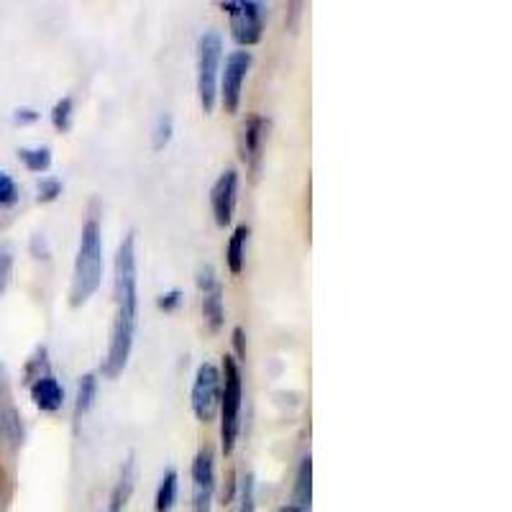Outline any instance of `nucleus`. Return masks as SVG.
I'll list each match as a JSON object with an SVG mask.
<instances>
[{"instance_id": "obj_29", "label": "nucleus", "mask_w": 512, "mask_h": 512, "mask_svg": "<svg viewBox=\"0 0 512 512\" xmlns=\"http://www.w3.org/2000/svg\"><path fill=\"white\" fill-rule=\"evenodd\" d=\"M233 351H236V356H233L236 361L246 359V333L241 326L233 328Z\"/></svg>"}, {"instance_id": "obj_27", "label": "nucleus", "mask_w": 512, "mask_h": 512, "mask_svg": "<svg viewBox=\"0 0 512 512\" xmlns=\"http://www.w3.org/2000/svg\"><path fill=\"white\" fill-rule=\"evenodd\" d=\"M13 274V254L11 251H0V295L6 292L8 282Z\"/></svg>"}, {"instance_id": "obj_13", "label": "nucleus", "mask_w": 512, "mask_h": 512, "mask_svg": "<svg viewBox=\"0 0 512 512\" xmlns=\"http://www.w3.org/2000/svg\"><path fill=\"white\" fill-rule=\"evenodd\" d=\"M203 318L213 333H218L226 323V305H223V287L218 282L213 290L203 292Z\"/></svg>"}, {"instance_id": "obj_19", "label": "nucleus", "mask_w": 512, "mask_h": 512, "mask_svg": "<svg viewBox=\"0 0 512 512\" xmlns=\"http://www.w3.org/2000/svg\"><path fill=\"white\" fill-rule=\"evenodd\" d=\"M131 489H134V456L126 459L121 469V479H118L116 489H113V512H118L126 505L128 497H131Z\"/></svg>"}, {"instance_id": "obj_9", "label": "nucleus", "mask_w": 512, "mask_h": 512, "mask_svg": "<svg viewBox=\"0 0 512 512\" xmlns=\"http://www.w3.org/2000/svg\"><path fill=\"white\" fill-rule=\"evenodd\" d=\"M236 200H239V172L226 169L216 180L213 190H210V208H213V218H216L218 228L231 226L233 213H236Z\"/></svg>"}, {"instance_id": "obj_15", "label": "nucleus", "mask_w": 512, "mask_h": 512, "mask_svg": "<svg viewBox=\"0 0 512 512\" xmlns=\"http://www.w3.org/2000/svg\"><path fill=\"white\" fill-rule=\"evenodd\" d=\"M0 441L8 443L11 448H18L24 443V425H21L16 408L0 410Z\"/></svg>"}, {"instance_id": "obj_7", "label": "nucleus", "mask_w": 512, "mask_h": 512, "mask_svg": "<svg viewBox=\"0 0 512 512\" xmlns=\"http://www.w3.org/2000/svg\"><path fill=\"white\" fill-rule=\"evenodd\" d=\"M216 497V459L213 448L203 446L192 461V512L213 510Z\"/></svg>"}, {"instance_id": "obj_22", "label": "nucleus", "mask_w": 512, "mask_h": 512, "mask_svg": "<svg viewBox=\"0 0 512 512\" xmlns=\"http://www.w3.org/2000/svg\"><path fill=\"white\" fill-rule=\"evenodd\" d=\"M47 374H49L47 349H44V346H39V349H36V354L29 359V364H26V369H24V382H26V384H34L36 379L47 377Z\"/></svg>"}, {"instance_id": "obj_5", "label": "nucleus", "mask_w": 512, "mask_h": 512, "mask_svg": "<svg viewBox=\"0 0 512 512\" xmlns=\"http://www.w3.org/2000/svg\"><path fill=\"white\" fill-rule=\"evenodd\" d=\"M221 390H223V379L221 372H218L216 364H200L198 374H195V384H192V413L195 418L203 420V423H210V420L218 415V408H221Z\"/></svg>"}, {"instance_id": "obj_8", "label": "nucleus", "mask_w": 512, "mask_h": 512, "mask_svg": "<svg viewBox=\"0 0 512 512\" xmlns=\"http://www.w3.org/2000/svg\"><path fill=\"white\" fill-rule=\"evenodd\" d=\"M251 70V54L249 52H233L226 57V67L221 75V103L226 113H239L241 90H244L246 75Z\"/></svg>"}, {"instance_id": "obj_2", "label": "nucleus", "mask_w": 512, "mask_h": 512, "mask_svg": "<svg viewBox=\"0 0 512 512\" xmlns=\"http://www.w3.org/2000/svg\"><path fill=\"white\" fill-rule=\"evenodd\" d=\"M103 282V231L98 218H88L80 233V249H77L75 272L70 285V305L80 308L100 290Z\"/></svg>"}, {"instance_id": "obj_30", "label": "nucleus", "mask_w": 512, "mask_h": 512, "mask_svg": "<svg viewBox=\"0 0 512 512\" xmlns=\"http://www.w3.org/2000/svg\"><path fill=\"white\" fill-rule=\"evenodd\" d=\"M13 121L18 123V126H29V123H36L39 121V113L34 111V108H16V111H13Z\"/></svg>"}, {"instance_id": "obj_11", "label": "nucleus", "mask_w": 512, "mask_h": 512, "mask_svg": "<svg viewBox=\"0 0 512 512\" xmlns=\"http://www.w3.org/2000/svg\"><path fill=\"white\" fill-rule=\"evenodd\" d=\"M29 390H31V400H34V405L41 410V413H57V410L62 408L64 390H62V384H59L52 374L36 379L34 384H29Z\"/></svg>"}, {"instance_id": "obj_24", "label": "nucleus", "mask_w": 512, "mask_h": 512, "mask_svg": "<svg viewBox=\"0 0 512 512\" xmlns=\"http://www.w3.org/2000/svg\"><path fill=\"white\" fill-rule=\"evenodd\" d=\"M18 198H21V192H18L16 180L0 169V208H13L18 203Z\"/></svg>"}, {"instance_id": "obj_31", "label": "nucleus", "mask_w": 512, "mask_h": 512, "mask_svg": "<svg viewBox=\"0 0 512 512\" xmlns=\"http://www.w3.org/2000/svg\"><path fill=\"white\" fill-rule=\"evenodd\" d=\"M6 510V477L0 472V512Z\"/></svg>"}, {"instance_id": "obj_17", "label": "nucleus", "mask_w": 512, "mask_h": 512, "mask_svg": "<svg viewBox=\"0 0 512 512\" xmlns=\"http://www.w3.org/2000/svg\"><path fill=\"white\" fill-rule=\"evenodd\" d=\"M177 492H180V477H177L175 469L164 472L162 482L157 489V512H172V507L177 505Z\"/></svg>"}, {"instance_id": "obj_16", "label": "nucleus", "mask_w": 512, "mask_h": 512, "mask_svg": "<svg viewBox=\"0 0 512 512\" xmlns=\"http://www.w3.org/2000/svg\"><path fill=\"white\" fill-rule=\"evenodd\" d=\"M95 395H98V377L93 372L82 374L80 384H77V400H75V420L80 423L82 415L93 408Z\"/></svg>"}, {"instance_id": "obj_23", "label": "nucleus", "mask_w": 512, "mask_h": 512, "mask_svg": "<svg viewBox=\"0 0 512 512\" xmlns=\"http://www.w3.org/2000/svg\"><path fill=\"white\" fill-rule=\"evenodd\" d=\"M239 512H256V479L251 472L239 484Z\"/></svg>"}, {"instance_id": "obj_6", "label": "nucleus", "mask_w": 512, "mask_h": 512, "mask_svg": "<svg viewBox=\"0 0 512 512\" xmlns=\"http://www.w3.org/2000/svg\"><path fill=\"white\" fill-rule=\"evenodd\" d=\"M223 11L231 16L233 39L239 41L241 47H254L262 41L264 34V6L256 0H239V3H221Z\"/></svg>"}, {"instance_id": "obj_26", "label": "nucleus", "mask_w": 512, "mask_h": 512, "mask_svg": "<svg viewBox=\"0 0 512 512\" xmlns=\"http://www.w3.org/2000/svg\"><path fill=\"white\" fill-rule=\"evenodd\" d=\"M182 297H185V292L182 290L164 292V295H159V300H157L159 310H164V313H175V310L182 305Z\"/></svg>"}, {"instance_id": "obj_25", "label": "nucleus", "mask_w": 512, "mask_h": 512, "mask_svg": "<svg viewBox=\"0 0 512 512\" xmlns=\"http://www.w3.org/2000/svg\"><path fill=\"white\" fill-rule=\"evenodd\" d=\"M39 195H36V200L39 203H54V200L62 195V182L54 180V177H47V180H41L39 182Z\"/></svg>"}, {"instance_id": "obj_21", "label": "nucleus", "mask_w": 512, "mask_h": 512, "mask_svg": "<svg viewBox=\"0 0 512 512\" xmlns=\"http://www.w3.org/2000/svg\"><path fill=\"white\" fill-rule=\"evenodd\" d=\"M172 134H175V121L169 113H162L154 123V134H152V149L154 152H164L167 144L172 141Z\"/></svg>"}, {"instance_id": "obj_14", "label": "nucleus", "mask_w": 512, "mask_h": 512, "mask_svg": "<svg viewBox=\"0 0 512 512\" xmlns=\"http://www.w3.org/2000/svg\"><path fill=\"white\" fill-rule=\"evenodd\" d=\"M246 241H249V226H239L236 231H233L231 241H228V249H226V262H228V269H231V274L244 272Z\"/></svg>"}, {"instance_id": "obj_1", "label": "nucleus", "mask_w": 512, "mask_h": 512, "mask_svg": "<svg viewBox=\"0 0 512 512\" xmlns=\"http://www.w3.org/2000/svg\"><path fill=\"white\" fill-rule=\"evenodd\" d=\"M136 239L134 231L123 236L116 254V318H113L111 344L103 361L105 377L116 379L126 369L134 349L136 315H139V290H136Z\"/></svg>"}, {"instance_id": "obj_28", "label": "nucleus", "mask_w": 512, "mask_h": 512, "mask_svg": "<svg viewBox=\"0 0 512 512\" xmlns=\"http://www.w3.org/2000/svg\"><path fill=\"white\" fill-rule=\"evenodd\" d=\"M216 285H218L216 269L210 267V264H205V267H200V272H198V287H200V292L213 290V287H216Z\"/></svg>"}, {"instance_id": "obj_32", "label": "nucleus", "mask_w": 512, "mask_h": 512, "mask_svg": "<svg viewBox=\"0 0 512 512\" xmlns=\"http://www.w3.org/2000/svg\"><path fill=\"white\" fill-rule=\"evenodd\" d=\"M280 512H303L297 505H292V502H287V505L280 507Z\"/></svg>"}, {"instance_id": "obj_18", "label": "nucleus", "mask_w": 512, "mask_h": 512, "mask_svg": "<svg viewBox=\"0 0 512 512\" xmlns=\"http://www.w3.org/2000/svg\"><path fill=\"white\" fill-rule=\"evenodd\" d=\"M18 159L24 162V167L29 172H47L52 167V149L49 146H24V149H18Z\"/></svg>"}, {"instance_id": "obj_20", "label": "nucleus", "mask_w": 512, "mask_h": 512, "mask_svg": "<svg viewBox=\"0 0 512 512\" xmlns=\"http://www.w3.org/2000/svg\"><path fill=\"white\" fill-rule=\"evenodd\" d=\"M72 118H75V100L72 98L57 100L52 108V123L59 134H67V131H70Z\"/></svg>"}, {"instance_id": "obj_10", "label": "nucleus", "mask_w": 512, "mask_h": 512, "mask_svg": "<svg viewBox=\"0 0 512 512\" xmlns=\"http://www.w3.org/2000/svg\"><path fill=\"white\" fill-rule=\"evenodd\" d=\"M267 118L251 116L249 123L244 126V162L249 164L251 172H259V162H262V146L267 139Z\"/></svg>"}, {"instance_id": "obj_3", "label": "nucleus", "mask_w": 512, "mask_h": 512, "mask_svg": "<svg viewBox=\"0 0 512 512\" xmlns=\"http://www.w3.org/2000/svg\"><path fill=\"white\" fill-rule=\"evenodd\" d=\"M223 390H221V448L231 456L241 431V405H244V382H241L239 361L231 354L223 356Z\"/></svg>"}, {"instance_id": "obj_4", "label": "nucleus", "mask_w": 512, "mask_h": 512, "mask_svg": "<svg viewBox=\"0 0 512 512\" xmlns=\"http://www.w3.org/2000/svg\"><path fill=\"white\" fill-rule=\"evenodd\" d=\"M223 59V39L218 31H205L200 36V54H198V93L203 113H213L218 98V72H221Z\"/></svg>"}, {"instance_id": "obj_12", "label": "nucleus", "mask_w": 512, "mask_h": 512, "mask_svg": "<svg viewBox=\"0 0 512 512\" xmlns=\"http://www.w3.org/2000/svg\"><path fill=\"white\" fill-rule=\"evenodd\" d=\"M290 502L303 512H310V502H313V459L310 456H303V461H300Z\"/></svg>"}]
</instances>
